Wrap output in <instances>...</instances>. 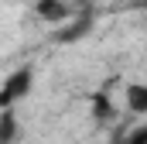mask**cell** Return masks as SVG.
I'll return each mask as SVG.
<instances>
[{
  "mask_svg": "<svg viewBox=\"0 0 147 144\" xmlns=\"http://www.w3.org/2000/svg\"><path fill=\"white\" fill-rule=\"evenodd\" d=\"M89 107H92V120H99V124L113 120V113H116V110H113V100L106 93H92V103H89Z\"/></svg>",
  "mask_w": 147,
  "mask_h": 144,
  "instance_id": "277c9868",
  "label": "cell"
},
{
  "mask_svg": "<svg viewBox=\"0 0 147 144\" xmlns=\"http://www.w3.org/2000/svg\"><path fill=\"white\" fill-rule=\"evenodd\" d=\"M123 100H127V110H130V113L147 117V82H127Z\"/></svg>",
  "mask_w": 147,
  "mask_h": 144,
  "instance_id": "3957f363",
  "label": "cell"
},
{
  "mask_svg": "<svg viewBox=\"0 0 147 144\" xmlns=\"http://www.w3.org/2000/svg\"><path fill=\"white\" fill-rule=\"evenodd\" d=\"M34 14L41 17V21H48V24H62V21L72 17V7H69L65 0H38Z\"/></svg>",
  "mask_w": 147,
  "mask_h": 144,
  "instance_id": "7a4b0ae2",
  "label": "cell"
},
{
  "mask_svg": "<svg viewBox=\"0 0 147 144\" xmlns=\"http://www.w3.org/2000/svg\"><path fill=\"white\" fill-rule=\"evenodd\" d=\"M116 144H120V141H116Z\"/></svg>",
  "mask_w": 147,
  "mask_h": 144,
  "instance_id": "52a82bcc",
  "label": "cell"
},
{
  "mask_svg": "<svg viewBox=\"0 0 147 144\" xmlns=\"http://www.w3.org/2000/svg\"><path fill=\"white\" fill-rule=\"evenodd\" d=\"M17 141V113L14 110H0V144Z\"/></svg>",
  "mask_w": 147,
  "mask_h": 144,
  "instance_id": "5b68a950",
  "label": "cell"
},
{
  "mask_svg": "<svg viewBox=\"0 0 147 144\" xmlns=\"http://www.w3.org/2000/svg\"><path fill=\"white\" fill-rule=\"evenodd\" d=\"M120 144H147V127H137V130H130V134H127Z\"/></svg>",
  "mask_w": 147,
  "mask_h": 144,
  "instance_id": "8992f818",
  "label": "cell"
},
{
  "mask_svg": "<svg viewBox=\"0 0 147 144\" xmlns=\"http://www.w3.org/2000/svg\"><path fill=\"white\" fill-rule=\"evenodd\" d=\"M31 86H34V69H31V65L14 69L3 82H0V110H14L28 93H31Z\"/></svg>",
  "mask_w": 147,
  "mask_h": 144,
  "instance_id": "6da1fadb",
  "label": "cell"
}]
</instances>
